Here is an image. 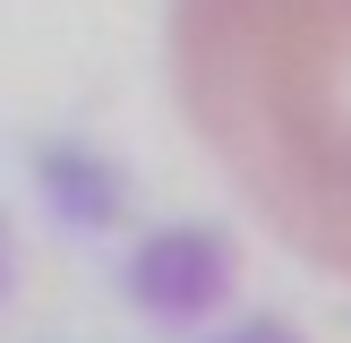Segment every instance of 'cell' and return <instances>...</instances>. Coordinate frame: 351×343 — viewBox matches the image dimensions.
Returning <instances> with one entry per match:
<instances>
[{
    "mask_svg": "<svg viewBox=\"0 0 351 343\" xmlns=\"http://www.w3.org/2000/svg\"><path fill=\"white\" fill-rule=\"evenodd\" d=\"M163 51L240 206L351 283V0H171Z\"/></svg>",
    "mask_w": 351,
    "mask_h": 343,
    "instance_id": "cell-1",
    "label": "cell"
}]
</instances>
